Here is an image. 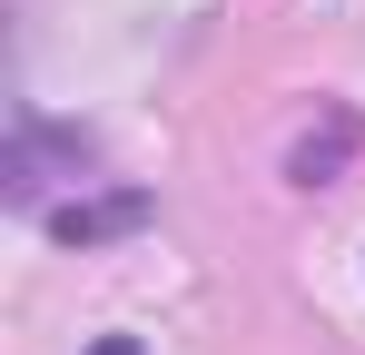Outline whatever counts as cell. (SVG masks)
Here are the masks:
<instances>
[{
	"label": "cell",
	"instance_id": "1",
	"mask_svg": "<svg viewBox=\"0 0 365 355\" xmlns=\"http://www.w3.org/2000/svg\"><path fill=\"white\" fill-rule=\"evenodd\" d=\"M89 158H99V138L79 118H20L10 158H0V187H10V207H50V187H69Z\"/></svg>",
	"mask_w": 365,
	"mask_h": 355
},
{
	"label": "cell",
	"instance_id": "2",
	"mask_svg": "<svg viewBox=\"0 0 365 355\" xmlns=\"http://www.w3.org/2000/svg\"><path fill=\"white\" fill-rule=\"evenodd\" d=\"M148 217H158V197H148V187H99V197L50 207V237H60V247H109V237H138Z\"/></svg>",
	"mask_w": 365,
	"mask_h": 355
},
{
	"label": "cell",
	"instance_id": "3",
	"mask_svg": "<svg viewBox=\"0 0 365 355\" xmlns=\"http://www.w3.org/2000/svg\"><path fill=\"white\" fill-rule=\"evenodd\" d=\"M356 148H365V118L356 109H326L297 148H287V178H297V187H336V178L356 168Z\"/></svg>",
	"mask_w": 365,
	"mask_h": 355
},
{
	"label": "cell",
	"instance_id": "4",
	"mask_svg": "<svg viewBox=\"0 0 365 355\" xmlns=\"http://www.w3.org/2000/svg\"><path fill=\"white\" fill-rule=\"evenodd\" d=\"M89 355H148V346H138V336H99Z\"/></svg>",
	"mask_w": 365,
	"mask_h": 355
}]
</instances>
